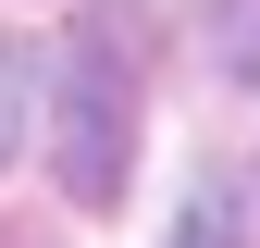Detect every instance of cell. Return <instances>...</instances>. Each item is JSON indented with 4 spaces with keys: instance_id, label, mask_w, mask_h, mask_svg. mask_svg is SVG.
Wrapping results in <instances>:
<instances>
[{
    "instance_id": "cell-4",
    "label": "cell",
    "mask_w": 260,
    "mask_h": 248,
    "mask_svg": "<svg viewBox=\"0 0 260 248\" xmlns=\"http://www.w3.org/2000/svg\"><path fill=\"white\" fill-rule=\"evenodd\" d=\"M25 112H38V62H25L13 38H0V162L25 149Z\"/></svg>"
},
{
    "instance_id": "cell-1",
    "label": "cell",
    "mask_w": 260,
    "mask_h": 248,
    "mask_svg": "<svg viewBox=\"0 0 260 248\" xmlns=\"http://www.w3.org/2000/svg\"><path fill=\"white\" fill-rule=\"evenodd\" d=\"M124 162H137V87H124V50L87 25V38L62 50V87H50V174H62V199L112 211Z\"/></svg>"
},
{
    "instance_id": "cell-3",
    "label": "cell",
    "mask_w": 260,
    "mask_h": 248,
    "mask_svg": "<svg viewBox=\"0 0 260 248\" xmlns=\"http://www.w3.org/2000/svg\"><path fill=\"white\" fill-rule=\"evenodd\" d=\"M211 62L236 87H260V0H211Z\"/></svg>"
},
{
    "instance_id": "cell-2",
    "label": "cell",
    "mask_w": 260,
    "mask_h": 248,
    "mask_svg": "<svg viewBox=\"0 0 260 248\" xmlns=\"http://www.w3.org/2000/svg\"><path fill=\"white\" fill-rule=\"evenodd\" d=\"M174 248H248V211H236V186H223V174H199V186H186Z\"/></svg>"
}]
</instances>
